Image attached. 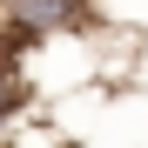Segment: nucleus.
<instances>
[{
	"instance_id": "f257e3e1",
	"label": "nucleus",
	"mask_w": 148,
	"mask_h": 148,
	"mask_svg": "<svg viewBox=\"0 0 148 148\" xmlns=\"http://www.w3.org/2000/svg\"><path fill=\"white\" fill-rule=\"evenodd\" d=\"M0 27H14L20 40L81 34V27H94V0H0Z\"/></svg>"
}]
</instances>
